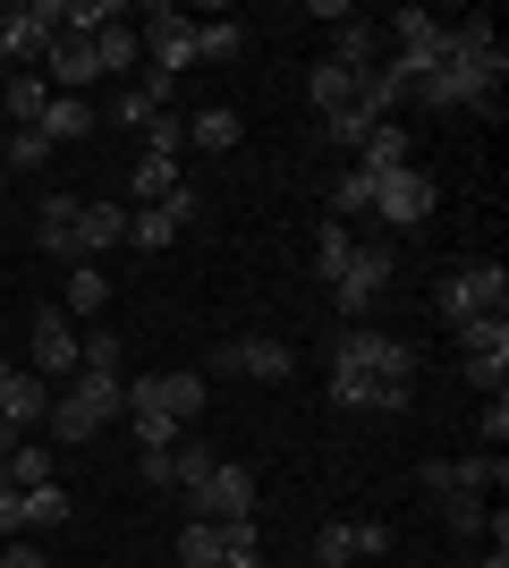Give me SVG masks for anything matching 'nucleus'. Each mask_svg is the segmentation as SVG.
Listing matches in <instances>:
<instances>
[{"instance_id": "obj_1", "label": "nucleus", "mask_w": 509, "mask_h": 568, "mask_svg": "<svg viewBox=\"0 0 509 568\" xmlns=\"http://www.w3.org/2000/svg\"><path fill=\"white\" fill-rule=\"evenodd\" d=\"M501 77H509V51H501V34H492V18H467V26H450L441 69L416 77V94H408V102H434V111H459V102H476V111H492Z\"/></svg>"}, {"instance_id": "obj_2", "label": "nucleus", "mask_w": 509, "mask_h": 568, "mask_svg": "<svg viewBox=\"0 0 509 568\" xmlns=\"http://www.w3.org/2000/svg\"><path fill=\"white\" fill-rule=\"evenodd\" d=\"M43 255H60V263H94L102 246H120L128 237V204H111V195H85V204H77V195H43Z\"/></svg>"}, {"instance_id": "obj_3", "label": "nucleus", "mask_w": 509, "mask_h": 568, "mask_svg": "<svg viewBox=\"0 0 509 568\" xmlns=\"http://www.w3.org/2000/svg\"><path fill=\"white\" fill-rule=\"evenodd\" d=\"M399 281V246L390 237H357V255H348V272L332 281V306L348 314V323H365V314L383 306V288Z\"/></svg>"}, {"instance_id": "obj_4", "label": "nucleus", "mask_w": 509, "mask_h": 568, "mask_svg": "<svg viewBox=\"0 0 509 568\" xmlns=\"http://www.w3.org/2000/svg\"><path fill=\"white\" fill-rule=\"evenodd\" d=\"M332 365L339 374H374V382H416V348L399 332H374V323H348L332 339Z\"/></svg>"}, {"instance_id": "obj_5", "label": "nucleus", "mask_w": 509, "mask_h": 568, "mask_svg": "<svg viewBox=\"0 0 509 568\" xmlns=\"http://www.w3.org/2000/svg\"><path fill=\"white\" fill-rule=\"evenodd\" d=\"M434 314L441 323H467V314H509V272L501 263H459V272H441L434 281Z\"/></svg>"}, {"instance_id": "obj_6", "label": "nucleus", "mask_w": 509, "mask_h": 568, "mask_svg": "<svg viewBox=\"0 0 509 568\" xmlns=\"http://www.w3.org/2000/svg\"><path fill=\"white\" fill-rule=\"evenodd\" d=\"M69 0H26V9H0V77H18L26 60H43V43L60 34Z\"/></svg>"}, {"instance_id": "obj_7", "label": "nucleus", "mask_w": 509, "mask_h": 568, "mask_svg": "<svg viewBox=\"0 0 509 568\" xmlns=\"http://www.w3.org/2000/svg\"><path fill=\"white\" fill-rule=\"evenodd\" d=\"M204 374H136L128 382V416H170V425H195L204 416Z\"/></svg>"}, {"instance_id": "obj_8", "label": "nucleus", "mask_w": 509, "mask_h": 568, "mask_svg": "<svg viewBox=\"0 0 509 568\" xmlns=\"http://www.w3.org/2000/svg\"><path fill=\"white\" fill-rule=\"evenodd\" d=\"M195 213H204V195L179 179L162 204H136V213H128V246H136V255H162V246H179V237H187Z\"/></svg>"}, {"instance_id": "obj_9", "label": "nucleus", "mask_w": 509, "mask_h": 568, "mask_svg": "<svg viewBox=\"0 0 509 568\" xmlns=\"http://www.w3.org/2000/svg\"><path fill=\"white\" fill-rule=\"evenodd\" d=\"M195 518H213V526H230V518H255V467H238V458H221L204 484H195Z\"/></svg>"}, {"instance_id": "obj_10", "label": "nucleus", "mask_w": 509, "mask_h": 568, "mask_svg": "<svg viewBox=\"0 0 509 568\" xmlns=\"http://www.w3.org/2000/svg\"><path fill=\"white\" fill-rule=\"evenodd\" d=\"M43 85H51V94H85V85H102L94 34H77V26H60V34L43 43Z\"/></svg>"}, {"instance_id": "obj_11", "label": "nucleus", "mask_w": 509, "mask_h": 568, "mask_svg": "<svg viewBox=\"0 0 509 568\" xmlns=\"http://www.w3.org/2000/svg\"><path fill=\"white\" fill-rule=\"evenodd\" d=\"M383 551H390L383 518H332L315 535V568H357V560H383Z\"/></svg>"}, {"instance_id": "obj_12", "label": "nucleus", "mask_w": 509, "mask_h": 568, "mask_svg": "<svg viewBox=\"0 0 509 568\" xmlns=\"http://www.w3.org/2000/svg\"><path fill=\"white\" fill-rule=\"evenodd\" d=\"M136 43L153 51V77H170V85H179V69H195V18L187 9H153L136 26Z\"/></svg>"}, {"instance_id": "obj_13", "label": "nucleus", "mask_w": 509, "mask_h": 568, "mask_svg": "<svg viewBox=\"0 0 509 568\" xmlns=\"http://www.w3.org/2000/svg\"><path fill=\"white\" fill-rule=\"evenodd\" d=\"M434 213V179H425V170H390V179H374V221H383V230H416V221Z\"/></svg>"}, {"instance_id": "obj_14", "label": "nucleus", "mask_w": 509, "mask_h": 568, "mask_svg": "<svg viewBox=\"0 0 509 568\" xmlns=\"http://www.w3.org/2000/svg\"><path fill=\"white\" fill-rule=\"evenodd\" d=\"M425 493L450 500V493H501V450H476V458H425Z\"/></svg>"}, {"instance_id": "obj_15", "label": "nucleus", "mask_w": 509, "mask_h": 568, "mask_svg": "<svg viewBox=\"0 0 509 568\" xmlns=\"http://www.w3.org/2000/svg\"><path fill=\"white\" fill-rule=\"evenodd\" d=\"M416 382H374V374H339L332 365V407H357V416H408Z\"/></svg>"}, {"instance_id": "obj_16", "label": "nucleus", "mask_w": 509, "mask_h": 568, "mask_svg": "<svg viewBox=\"0 0 509 568\" xmlns=\"http://www.w3.org/2000/svg\"><path fill=\"white\" fill-rule=\"evenodd\" d=\"M26 348H34V374H43V382H69V374H77V323H69L60 306H43V314H34Z\"/></svg>"}, {"instance_id": "obj_17", "label": "nucleus", "mask_w": 509, "mask_h": 568, "mask_svg": "<svg viewBox=\"0 0 509 568\" xmlns=\"http://www.w3.org/2000/svg\"><path fill=\"white\" fill-rule=\"evenodd\" d=\"M213 365L238 382H289V339H221Z\"/></svg>"}, {"instance_id": "obj_18", "label": "nucleus", "mask_w": 509, "mask_h": 568, "mask_svg": "<svg viewBox=\"0 0 509 568\" xmlns=\"http://www.w3.org/2000/svg\"><path fill=\"white\" fill-rule=\"evenodd\" d=\"M0 416H9V425H18V433H34V425H43V416H51V382L34 374V365H18V374L0 382Z\"/></svg>"}, {"instance_id": "obj_19", "label": "nucleus", "mask_w": 509, "mask_h": 568, "mask_svg": "<svg viewBox=\"0 0 509 568\" xmlns=\"http://www.w3.org/2000/svg\"><path fill=\"white\" fill-rule=\"evenodd\" d=\"M332 69H348V77H374V69H383V26L339 18V34H332Z\"/></svg>"}, {"instance_id": "obj_20", "label": "nucleus", "mask_w": 509, "mask_h": 568, "mask_svg": "<svg viewBox=\"0 0 509 568\" xmlns=\"http://www.w3.org/2000/svg\"><path fill=\"white\" fill-rule=\"evenodd\" d=\"M111 297H120V288L102 281V263H69V288H60V314H69V323H94Z\"/></svg>"}, {"instance_id": "obj_21", "label": "nucleus", "mask_w": 509, "mask_h": 568, "mask_svg": "<svg viewBox=\"0 0 509 568\" xmlns=\"http://www.w3.org/2000/svg\"><path fill=\"white\" fill-rule=\"evenodd\" d=\"M357 170H365V179H390V170H408V128H399V119H383V128L357 144Z\"/></svg>"}, {"instance_id": "obj_22", "label": "nucleus", "mask_w": 509, "mask_h": 568, "mask_svg": "<svg viewBox=\"0 0 509 568\" xmlns=\"http://www.w3.org/2000/svg\"><path fill=\"white\" fill-rule=\"evenodd\" d=\"M0 111L18 119V128H43V111H51V85L34 69H18V77H0Z\"/></svg>"}, {"instance_id": "obj_23", "label": "nucleus", "mask_w": 509, "mask_h": 568, "mask_svg": "<svg viewBox=\"0 0 509 568\" xmlns=\"http://www.w3.org/2000/svg\"><path fill=\"white\" fill-rule=\"evenodd\" d=\"M238 136H246V119L230 111V102H213V111L187 119V144H195V153H238Z\"/></svg>"}, {"instance_id": "obj_24", "label": "nucleus", "mask_w": 509, "mask_h": 568, "mask_svg": "<svg viewBox=\"0 0 509 568\" xmlns=\"http://www.w3.org/2000/svg\"><path fill=\"white\" fill-rule=\"evenodd\" d=\"M94 102L85 94H51V111H43V136H51V153H60V144H77V136H94Z\"/></svg>"}, {"instance_id": "obj_25", "label": "nucleus", "mask_w": 509, "mask_h": 568, "mask_svg": "<svg viewBox=\"0 0 509 568\" xmlns=\"http://www.w3.org/2000/svg\"><path fill=\"white\" fill-rule=\"evenodd\" d=\"M170 187H179V153H136V162H128V195H136V204H162Z\"/></svg>"}, {"instance_id": "obj_26", "label": "nucleus", "mask_w": 509, "mask_h": 568, "mask_svg": "<svg viewBox=\"0 0 509 568\" xmlns=\"http://www.w3.org/2000/svg\"><path fill=\"white\" fill-rule=\"evenodd\" d=\"M459 332L467 356H492V365H509V314H467V323H450Z\"/></svg>"}, {"instance_id": "obj_27", "label": "nucleus", "mask_w": 509, "mask_h": 568, "mask_svg": "<svg viewBox=\"0 0 509 568\" xmlns=\"http://www.w3.org/2000/svg\"><path fill=\"white\" fill-rule=\"evenodd\" d=\"M357 85H365V77H348V69H332V60H323V69L306 77V102H315V119H339L348 102H357Z\"/></svg>"}, {"instance_id": "obj_28", "label": "nucleus", "mask_w": 509, "mask_h": 568, "mask_svg": "<svg viewBox=\"0 0 509 568\" xmlns=\"http://www.w3.org/2000/svg\"><path fill=\"white\" fill-rule=\"evenodd\" d=\"M170 94H179V85H170V77H145V85H136V94H120V102H111V119H120V128H153V119L170 111Z\"/></svg>"}, {"instance_id": "obj_29", "label": "nucleus", "mask_w": 509, "mask_h": 568, "mask_svg": "<svg viewBox=\"0 0 509 568\" xmlns=\"http://www.w3.org/2000/svg\"><path fill=\"white\" fill-rule=\"evenodd\" d=\"M94 60H102V77H128L136 60H145V43H136V26H128V18H111V26L94 34Z\"/></svg>"}, {"instance_id": "obj_30", "label": "nucleus", "mask_w": 509, "mask_h": 568, "mask_svg": "<svg viewBox=\"0 0 509 568\" xmlns=\"http://www.w3.org/2000/svg\"><path fill=\"white\" fill-rule=\"evenodd\" d=\"M348 255H357V230H348V221H323L315 230V281H339Z\"/></svg>"}, {"instance_id": "obj_31", "label": "nucleus", "mask_w": 509, "mask_h": 568, "mask_svg": "<svg viewBox=\"0 0 509 568\" xmlns=\"http://www.w3.org/2000/svg\"><path fill=\"white\" fill-rule=\"evenodd\" d=\"M0 484H18V493H34V484H51V442H18V450L0 458Z\"/></svg>"}, {"instance_id": "obj_32", "label": "nucleus", "mask_w": 509, "mask_h": 568, "mask_svg": "<svg viewBox=\"0 0 509 568\" xmlns=\"http://www.w3.org/2000/svg\"><path fill=\"white\" fill-rule=\"evenodd\" d=\"M179 568H221V526L213 518H187V526H179Z\"/></svg>"}, {"instance_id": "obj_33", "label": "nucleus", "mask_w": 509, "mask_h": 568, "mask_svg": "<svg viewBox=\"0 0 509 568\" xmlns=\"http://www.w3.org/2000/svg\"><path fill=\"white\" fill-rule=\"evenodd\" d=\"M213 467H221V458H213V450H204V442H195V433H187V442L170 450V493H195V484H204V475H213Z\"/></svg>"}, {"instance_id": "obj_34", "label": "nucleus", "mask_w": 509, "mask_h": 568, "mask_svg": "<svg viewBox=\"0 0 509 568\" xmlns=\"http://www.w3.org/2000/svg\"><path fill=\"white\" fill-rule=\"evenodd\" d=\"M357 213H374V179H365V170H339L332 179V221H357Z\"/></svg>"}, {"instance_id": "obj_35", "label": "nucleus", "mask_w": 509, "mask_h": 568, "mask_svg": "<svg viewBox=\"0 0 509 568\" xmlns=\"http://www.w3.org/2000/svg\"><path fill=\"white\" fill-rule=\"evenodd\" d=\"M221 568H264V544H255V518L221 526Z\"/></svg>"}, {"instance_id": "obj_36", "label": "nucleus", "mask_w": 509, "mask_h": 568, "mask_svg": "<svg viewBox=\"0 0 509 568\" xmlns=\"http://www.w3.org/2000/svg\"><path fill=\"white\" fill-rule=\"evenodd\" d=\"M441 526H450L459 544H476V535H485V493H450L441 500Z\"/></svg>"}, {"instance_id": "obj_37", "label": "nucleus", "mask_w": 509, "mask_h": 568, "mask_svg": "<svg viewBox=\"0 0 509 568\" xmlns=\"http://www.w3.org/2000/svg\"><path fill=\"white\" fill-rule=\"evenodd\" d=\"M238 51H246V26H230V18L195 26V60H238Z\"/></svg>"}, {"instance_id": "obj_38", "label": "nucleus", "mask_w": 509, "mask_h": 568, "mask_svg": "<svg viewBox=\"0 0 509 568\" xmlns=\"http://www.w3.org/2000/svg\"><path fill=\"white\" fill-rule=\"evenodd\" d=\"M0 162H9V170H43V162H51V136H43V128H18Z\"/></svg>"}, {"instance_id": "obj_39", "label": "nucleus", "mask_w": 509, "mask_h": 568, "mask_svg": "<svg viewBox=\"0 0 509 568\" xmlns=\"http://www.w3.org/2000/svg\"><path fill=\"white\" fill-rule=\"evenodd\" d=\"M26 526H34V493H18V484H0V535L18 544Z\"/></svg>"}, {"instance_id": "obj_40", "label": "nucleus", "mask_w": 509, "mask_h": 568, "mask_svg": "<svg viewBox=\"0 0 509 568\" xmlns=\"http://www.w3.org/2000/svg\"><path fill=\"white\" fill-rule=\"evenodd\" d=\"M187 425H170V416H136V450H179Z\"/></svg>"}, {"instance_id": "obj_41", "label": "nucleus", "mask_w": 509, "mask_h": 568, "mask_svg": "<svg viewBox=\"0 0 509 568\" xmlns=\"http://www.w3.org/2000/svg\"><path fill=\"white\" fill-rule=\"evenodd\" d=\"M145 153H187V119H179V111H162V119L145 128Z\"/></svg>"}, {"instance_id": "obj_42", "label": "nucleus", "mask_w": 509, "mask_h": 568, "mask_svg": "<svg viewBox=\"0 0 509 568\" xmlns=\"http://www.w3.org/2000/svg\"><path fill=\"white\" fill-rule=\"evenodd\" d=\"M476 433H485V450H501V442H509V390H492V399H485Z\"/></svg>"}, {"instance_id": "obj_43", "label": "nucleus", "mask_w": 509, "mask_h": 568, "mask_svg": "<svg viewBox=\"0 0 509 568\" xmlns=\"http://www.w3.org/2000/svg\"><path fill=\"white\" fill-rule=\"evenodd\" d=\"M34 526H69V493L60 484H34Z\"/></svg>"}, {"instance_id": "obj_44", "label": "nucleus", "mask_w": 509, "mask_h": 568, "mask_svg": "<svg viewBox=\"0 0 509 568\" xmlns=\"http://www.w3.org/2000/svg\"><path fill=\"white\" fill-rule=\"evenodd\" d=\"M0 568H60V560H43L34 544H9V551H0Z\"/></svg>"}, {"instance_id": "obj_45", "label": "nucleus", "mask_w": 509, "mask_h": 568, "mask_svg": "<svg viewBox=\"0 0 509 568\" xmlns=\"http://www.w3.org/2000/svg\"><path fill=\"white\" fill-rule=\"evenodd\" d=\"M476 568H509V551H501V544H492V551H485V560H476Z\"/></svg>"}, {"instance_id": "obj_46", "label": "nucleus", "mask_w": 509, "mask_h": 568, "mask_svg": "<svg viewBox=\"0 0 509 568\" xmlns=\"http://www.w3.org/2000/svg\"><path fill=\"white\" fill-rule=\"evenodd\" d=\"M9 374H18V356H9V348H0V382H9Z\"/></svg>"}, {"instance_id": "obj_47", "label": "nucleus", "mask_w": 509, "mask_h": 568, "mask_svg": "<svg viewBox=\"0 0 509 568\" xmlns=\"http://www.w3.org/2000/svg\"><path fill=\"white\" fill-rule=\"evenodd\" d=\"M0 187H9V162H0Z\"/></svg>"}]
</instances>
